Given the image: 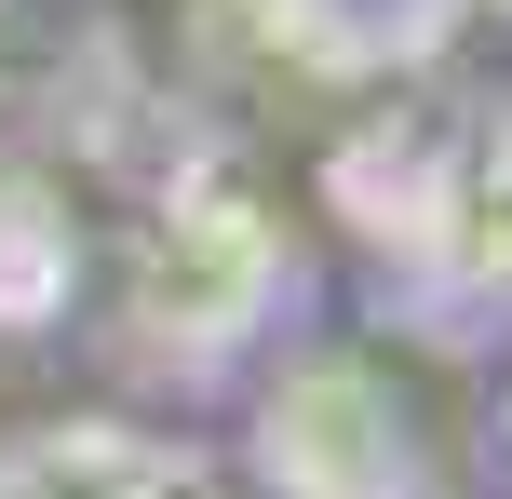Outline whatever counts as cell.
<instances>
[{
	"mask_svg": "<svg viewBox=\"0 0 512 499\" xmlns=\"http://www.w3.org/2000/svg\"><path fill=\"white\" fill-rule=\"evenodd\" d=\"M324 216L364 270V324L432 351L512 338V68L378 95L324 149Z\"/></svg>",
	"mask_w": 512,
	"mask_h": 499,
	"instance_id": "obj_2",
	"label": "cell"
},
{
	"mask_svg": "<svg viewBox=\"0 0 512 499\" xmlns=\"http://www.w3.org/2000/svg\"><path fill=\"white\" fill-rule=\"evenodd\" d=\"M216 459L243 499H459V446L364 311H310L256 351V378L216 405Z\"/></svg>",
	"mask_w": 512,
	"mask_h": 499,
	"instance_id": "obj_3",
	"label": "cell"
},
{
	"mask_svg": "<svg viewBox=\"0 0 512 499\" xmlns=\"http://www.w3.org/2000/svg\"><path fill=\"white\" fill-rule=\"evenodd\" d=\"M405 14H432V27H499V41H512V0H405Z\"/></svg>",
	"mask_w": 512,
	"mask_h": 499,
	"instance_id": "obj_7",
	"label": "cell"
},
{
	"mask_svg": "<svg viewBox=\"0 0 512 499\" xmlns=\"http://www.w3.org/2000/svg\"><path fill=\"white\" fill-rule=\"evenodd\" d=\"M472 486H512V338L499 351H472Z\"/></svg>",
	"mask_w": 512,
	"mask_h": 499,
	"instance_id": "obj_6",
	"label": "cell"
},
{
	"mask_svg": "<svg viewBox=\"0 0 512 499\" xmlns=\"http://www.w3.org/2000/svg\"><path fill=\"white\" fill-rule=\"evenodd\" d=\"M310 311H337L324 216L297 203V176L256 149L230 108L189 95L108 176V216H95V297L68 324L95 351V392L216 419L256 378V351L297 338Z\"/></svg>",
	"mask_w": 512,
	"mask_h": 499,
	"instance_id": "obj_1",
	"label": "cell"
},
{
	"mask_svg": "<svg viewBox=\"0 0 512 499\" xmlns=\"http://www.w3.org/2000/svg\"><path fill=\"white\" fill-rule=\"evenodd\" d=\"M0 499H243V486L216 459V419L81 392L41 419H0Z\"/></svg>",
	"mask_w": 512,
	"mask_h": 499,
	"instance_id": "obj_4",
	"label": "cell"
},
{
	"mask_svg": "<svg viewBox=\"0 0 512 499\" xmlns=\"http://www.w3.org/2000/svg\"><path fill=\"white\" fill-rule=\"evenodd\" d=\"M95 297V189L41 135H0V351H41Z\"/></svg>",
	"mask_w": 512,
	"mask_h": 499,
	"instance_id": "obj_5",
	"label": "cell"
}]
</instances>
